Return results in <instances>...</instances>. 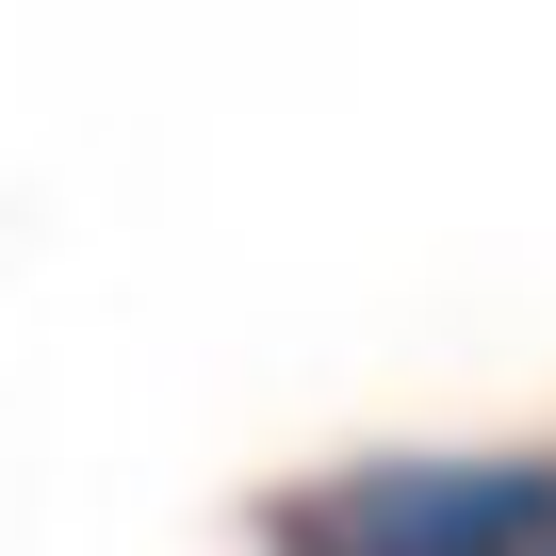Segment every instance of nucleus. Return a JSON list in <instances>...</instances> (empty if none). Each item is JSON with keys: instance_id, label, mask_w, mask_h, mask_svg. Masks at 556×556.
<instances>
[{"instance_id": "f257e3e1", "label": "nucleus", "mask_w": 556, "mask_h": 556, "mask_svg": "<svg viewBox=\"0 0 556 556\" xmlns=\"http://www.w3.org/2000/svg\"><path fill=\"white\" fill-rule=\"evenodd\" d=\"M262 556H556V458H328L262 491Z\"/></svg>"}]
</instances>
